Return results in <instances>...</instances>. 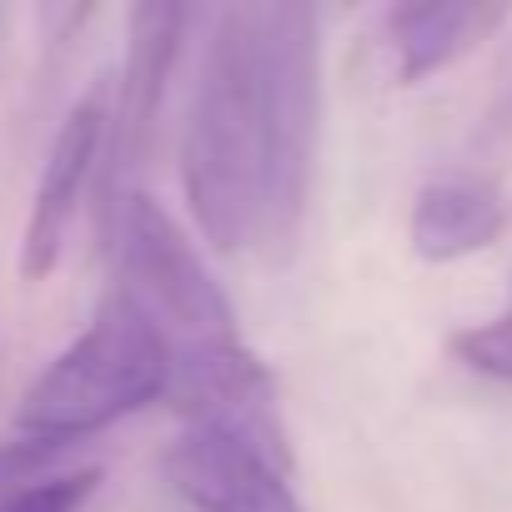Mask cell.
Returning a JSON list of instances; mask_svg holds the SVG:
<instances>
[{
  "label": "cell",
  "mask_w": 512,
  "mask_h": 512,
  "mask_svg": "<svg viewBox=\"0 0 512 512\" xmlns=\"http://www.w3.org/2000/svg\"><path fill=\"white\" fill-rule=\"evenodd\" d=\"M267 176V16L262 6L216 11L201 81L181 136V186L211 251L262 241Z\"/></svg>",
  "instance_id": "6da1fadb"
},
{
  "label": "cell",
  "mask_w": 512,
  "mask_h": 512,
  "mask_svg": "<svg viewBox=\"0 0 512 512\" xmlns=\"http://www.w3.org/2000/svg\"><path fill=\"white\" fill-rule=\"evenodd\" d=\"M171 392V347L156 322L116 287L86 332L26 387L16 432L36 442H81Z\"/></svg>",
  "instance_id": "7a4b0ae2"
},
{
  "label": "cell",
  "mask_w": 512,
  "mask_h": 512,
  "mask_svg": "<svg viewBox=\"0 0 512 512\" xmlns=\"http://www.w3.org/2000/svg\"><path fill=\"white\" fill-rule=\"evenodd\" d=\"M106 226L116 241L121 292L156 322L171 357L241 342L226 292L216 287V277L206 272V262L191 246V236L171 221V211L156 196L126 191V201L106 216Z\"/></svg>",
  "instance_id": "3957f363"
},
{
  "label": "cell",
  "mask_w": 512,
  "mask_h": 512,
  "mask_svg": "<svg viewBox=\"0 0 512 512\" xmlns=\"http://www.w3.org/2000/svg\"><path fill=\"white\" fill-rule=\"evenodd\" d=\"M267 16V176H262V241L287 251L302 231L317 161L322 111V21L302 0L262 6Z\"/></svg>",
  "instance_id": "277c9868"
},
{
  "label": "cell",
  "mask_w": 512,
  "mask_h": 512,
  "mask_svg": "<svg viewBox=\"0 0 512 512\" xmlns=\"http://www.w3.org/2000/svg\"><path fill=\"white\" fill-rule=\"evenodd\" d=\"M176 412H186L191 427H211L221 437H236L256 457L292 467V437L277 407V377L246 342H226L211 352L171 357V392Z\"/></svg>",
  "instance_id": "5b68a950"
},
{
  "label": "cell",
  "mask_w": 512,
  "mask_h": 512,
  "mask_svg": "<svg viewBox=\"0 0 512 512\" xmlns=\"http://www.w3.org/2000/svg\"><path fill=\"white\" fill-rule=\"evenodd\" d=\"M191 11L186 6H146L126 11V61H121V86H116V111H111V136H106V216L126 201V181L146 166L151 146H156V126H161V106H166V86L171 71L181 61V41H186Z\"/></svg>",
  "instance_id": "8992f818"
},
{
  "label": "cell",
  "mask_w": 512,
  "mask_h": 512,
  "mask_svg": "<svg viewBox=\"0 0 512 512\" xmlns=\"http://www.w3.org/2000/svg\"><path fill=\"white\" fill-rule=\"evenodd\" d=\"M106 136H111V111H106L101 91L81 96L66 111V121L56 126V141L46 151V166H41V181H36V196H31L26 236H21V277L26 282H46L56 272L66 236H71V221L81 211V196H86V186L101 166Z\"/></svg>",
  "instance_id": "52a82bcc"
},
{
  "label": "cell",
  "mask_w": 512,
  "mask_h": 512,
  "mask_svg": "<svg viewBox=\"0 0 512 512\" xmlns=\"http://www.w3.org/2000/svg\"><path fill=\"white\" fill-rule=\"evenodd\" d=\"M161 472L196 512H302L277 462L211 427H186L166 447Z\"/></svg>",
  "instance_id": "ba28073f"
},
{
  "label": "cell",
  "mask_w": 512,
  "mask_h": 512,
  "mask_svg": "<svg viewBox=\"0 0 512 512\" xmlns=\"http://www.w3.org/2000/svg\"><path fill=\"white\" fill-rule=\"evenodd\" d=\"M507 26V6H482V0H417V6L387 11V41L397 56V81L417 86L462 56H472L482 41H492Z\"/></svg>",
  "instance_id": "9c48e42d"
},
{
  "label": "cell",
  "mask_w": 512,
  "mask_h": 512,
  "mask_svg": "<svg viewBox=\"0 0 512 512\" xmlns=\"http://www.w3.org/2000/svg\"><path fill=\"white\" fill-rule=\"evenodd\" d=\"M507 226V206L497 196V186L477 181V176H437L417 191L412 216H407V241L422 262L447 267L462 256L487 251Z\"/></svg>",
  "instance_id": "30bf717a"
},
{
  "label": "cell",
  "mask_w": 512,
  "mask_h": 512,
  "mask_svg": "<svg viewBox=\"0 0 512 512\" xmlns=\"http://www.w3.org/2000/svg\"><path fill=\"white\" fill-rule=\"evenodd\" d=\"M101 487V467H61L46 472L11 497H0V512H81Z\"/></svg>",
  "instance_id": "8fae6325"
},
{
  "label": "cell",
  "mask_w": 512,
  "mask_h": 512,
  "mask_svg": "<svg viewBox=\"0 0 512 512\" xmlns=\"http://www.w3.org/2000/svg\"><path fill=\"white\" fill-rule=\"evenodd\" d=\"M447 347L462 367H472L492 382H512V307L487 317V322H472V327L452 332Z\"/></svg>",
  "instance_id": "7c38bea8"
}]
</instances>
